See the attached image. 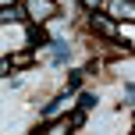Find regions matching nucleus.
<instances>
[{"instance_id": "f257e3e1", "label": "nucleus", "mask_w": 135, "mask_h": 135, "mask_svg": "<svg viewBox=\"0 0 135 135\" xmlns=\"http://www.w3.org/2000/svg\"><path fill=\"white\" fill-rule=\"evenodd\" d=\"M21 11L32 18V25H43V21L57 18V4H54V0H25V7H21Z\"/></svg>"}, {"instance_id": "f03ea898", "label": "nucleus", "mask_w": 135, "mask_h": 135, "mask_svg": "<svg viewBox=\"0 0 135 135\" xmlns=\"http://www.w3.org/2000/svg\"><path fill=\"white\" fill-rule=\"evenodd\" d=\"M93 28H100V32L107 36V39H114V36H117V28H114V21H110L107 14H96V11H93Z\"/></svg>"}, {"instance_id": "7ed1b4c3", "label": "nucleus", "mask_w": 135, "mask_h": 135, "mask_svg": "<svg viewBox=\"0 0 135 135\" xmlns=\"http://www.w3.org/2000/svg\"><path fill=\"white\" fill-rule=\"evenodd\" d=\"M25 18V11H21V7H0V25H7V21H21Z\"/></svg>"}, {"instance_id": "20e7f679", "label": "nucleus", "mask_w": 135, "mask_h": 135, "mask_svg": "<svg viewBox=\"0 0 135 135\" xmlns=\"http://www.w3.org/2000/svg\"><path fill=\"white\" fill-rule=\"evenodd\" d=\"M110 14L114 18H132V0H114L110 4Z\"/></svg>"}, {"instance_id": "39448f33", "label": "nucleus", "mask_w": 135, "mask_h": 135, "mask_svg": "<svg viewBox=\"0 0 135 135\" xmlns=\"http://www.w3.org/2000/svg\"><path fill=\"white\" fill-rule=\"evenodd\" d=\"M28 43H32V46H43V43H50V36L43 32L39 25H28Z\"/></svg>"}, {"instance_id": "423d86ee", "label": "nucleus", "mask_w": 135, "mask_h": 135, "mask_svg": "<svg viewBox=\"0 0 135 135\" xmlns=\"http://www.w3.org/2000/svg\"><path fill=\"white\" fill-rule=\"evenodd\" d=\"M68 100H71V93H61V96H57V100L46 107V117H50V114H57V110H64V107H68Z\"/></svg>"}, {"instance_id": "0eeeda50", "label": "nucleus", "mask_w": 135, "mask_h": 135, "mask_svg": "<svg viewBox=\"0 0 135 135\" xmlns=\"http://www.w3.org/2000/svg\"><path fill=\"white\" fill-rule=\"evenodd\" d=\"M68 132H71V121H61V124H54V128H46L43 135H68ZM36 135H39V132H36Z\"/></svg>"}, {"instance_id": "6e6552de", "label": "nucleus", "mask_w": 135, "mask_h": 135, "mask_svg": "<svg viewBox=\"0 0 135 135\" xmlns=\"http://www.w3.org/2000/svg\"><path fill=\"white\" fill-rule=\"evenodd\" d=\"M50 46H54V54H57V61H68V46L61 39H50Z\"/></svg>"}, {"instance_id": "1a4fd4ad", "label": "nucleus", "mask_w": 135, "mask_h": 135, "mask_svg": "<svg viewBox=\"0 0 135 135\" xmlns=\"http://www.w3.org/2000/svg\"><path fill=\"white\" fill-rule=\"evenodd\" d=\"M7 64H18V68H21V64H32V54H14Z\"/></svg>"}, {"instance_id": "9d476101", "label": "nucleus", "mask_w": 135, "mask_h": 135, "mask_svg": "<svg viewBox=\"0 0 135 135\" xmlns=\"http://www.w3.org/2000/svg\"><path fill=\"white\" fill-rule=\"evenodd\" d=\"M89 107H96V96H89V93H82V110H89Z\"/></svg>"}, {"instance_id": "9b49d317", "label": "nucleus", "mask_w": 135, "mask_h": 135, "mask_svg": "<svg viewBox=\"0 0 135 135\" xmlns=\"http://www.w3.org/2000/svg\"><path fill=\"white\" fill-rule=\"evenodd\" d=\"M82 7H93V11H96V7H100V0H82Z\"/></svg>"}, {"instance_id": "f8f14e48", "label": "nucleus", "mask_w": 135, "mask_h": 135, "mask_svg": "<svg viewBox=\"0 0 135 135\" xmlns=\"http://www.w3.org/2000/svg\"><path fill=\"white\" fill-rule=\"evenodd\" d=\"M7 68H11V64H7V61H0V78L7 75Z\"/></svg>"}, {"instance_id": "ddd939ff", "label": "nucleus", "mask_w": 135, "mask_h": 135, "mask_svg": "<svg viewBox=\"0 0 135 135\" xmlns=\"http://www.w3.org/2000/svg\"><path fill=\"white\" fill-rule=\"evenodd\" d=\"M7 4H14V0H0V7H7Z\"/></svg>"}]
</instances>
